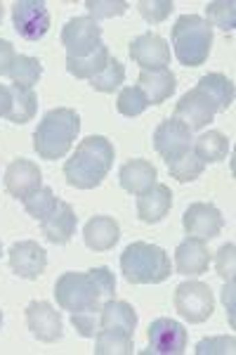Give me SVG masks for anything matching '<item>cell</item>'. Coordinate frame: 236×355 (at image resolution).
<instances>
[{
  "label": "cell",
  "instance_id": "cell-25",
  "mask_svg": "<svg viewBox=\"0 0 236 355\" xmlns=\"http://www.w3.org/2000/svg\"><path fill=\"white\" fill-rule=\"evenodd\" d=\"M199 90H203L217 105V112H227L234 102V83L224 73H206L197 83Z\"/></svg>",
  "mask_w": 236,
  "mask_h": 355
},
{
  "label": "cell",
  "instance_id": "cell-43",
  "mask_svg": "<svg viewBox=\"0 0 236 355\" xmlns=\"http://www.w3.org/2000/svg\"><path fill=\"white\" fill-rule=\"evenodd\" d=\"M0 21H3V3H0Z\"/></svg>",
  "mask_w": 236,
  "mask_h": 355
},
{
  "label": "cell",
  "instance_id": "cell-30",
  "mask_svg": "<svg viewBox=\"0 0 236 355\" xmlns=\"http://www.w3.org/2000/svg\"><path fill=\"white\" fill-rule=\"evenodd\" d=\"M165 164H168V173L175 178L177 182H192V180H197V178H201V173L206 171V164L201 162L192 150Z\"/></svg>",
  "mask_w": 236,
  "mask_h": 355
},
{
  "label": "cell",
  "instance_id": "cell-13",
  "mask_svg": "<svg viewBox=\"0 0 236 355\" xmlns=\"http://www.w3.org/2000/svg\"><path fill=\"white\" fill-rule=\"evenodd\" d=\"M147 339H149V346H152V353L180 355L184 353V348H187V329H184L177 320L158 318L149 324Z\"/></svg>",
  "mask_w": 236,
  "mask_h": 355
},
{
  "label": "cell",
  "instance_id": "cell-29",
  "mask_svg": "<svg viewBox=\"0 0 236 355\" xmlns=\"http://www.w3.org/2000/svg\"><path fill=\"white\" fill-rule=\"evenodd\" d=\"M8 76L12 78L15 85L33 88V85L40 81V76H43V64H40L36 57H31V55H17L15 64H12V69H10Z\"/></svg>",
  "mask_w": 236,
  "mask_h": 355
},
{
  "label": "cell",
  "instance_id": "cell-28",
  "mask_svg": "<svg viewBox=\"0 0 236 355\" xmlns=\"http://www.w3.org/2000/svg\"><path fill=\"white\" fill-rule=\"evenodd\" d=\"M12 88V110L8 114V121L12 123H28L38 112V97L33 88H24V85H10Z\"/></svg>",
  "mask_w": 236,
  "mask_h": 355
},
{
  "label": "cell",
  "instance_id": "cell-10",
  "mask_svg": "<svg viewBox=\"0 0 236 355\" xmlns=\"http://www.w3.org/2000/svg\"><path fill=\"white\" fill-rule=\"evenodd\" d=\"M26 327L31 334L43 343H55L64 334V322H62L60 311L48 301H33L26 306Z\"/></svg>",
  "mask_w": 236,
  "mask_h": 355
},
{
  "label": "cell",
  "instance_id": "cell-3",
  "mask_svg": "<svg viewBox=\"0 0 236 355\" xmlns=\"http://www.w3.org/2000/svg\"><path fill=\"white\" fill-rule=\"evenodd\" d=\"M78 133L80 116L76 114V110L57 107V110H50L40 119L36 133H33V150L45 162L64 159L69 150L73 147V142H76Z\"/></svg>",
  "mask_w": 236,
  "mask_h": 355
},
{
  "label": "cell",
  "instance_id": "cell-22",
  "mask_svg": "<svg viewBox=\"0 0 236 355\" xmlns=\"http://www.w3.org/2000/svg\"><path fill=\"white\" fill-rule=\"evenodd\" d=\"M172 206V192L168 185L163 182H156L152 190H147L145 194H140L137 199V216H140L142 223H158L168 216Z\"/></svg>",
  "mask_w": 236,
  "mask_h": 355
},
{
  "label": "cell",
  "instance_id": "cell-45",
  "mask_svg": "<svg viewBox=\"0 0 236 355\" xmlns=\"http://www.w3.org/2000/svg\"><path fill=\"white\" fill-rule=\"evenodd\" d=\"M0 254H3V244H0Z\"/></svg>",
  "mask_w": 236,
  "mask_h": 355
},
{
  "label": "cell",
  "instance_id": "cell-19",
  "mask_svg": "<svg viewBox=\"0 0 236 355\" xmlns=\"http://www.w3.org/2000/svg\"><path fill=\"white\" fill-rule=\"evenodd\" d=\"M210 266V254H208V246H206L203 239L197 237H187L184 242L177 244L175 249V268L180 275H201L206 272Z\"/></svg>",
  "mask_w": 236,
  "mask_h": 355
},
{
  "label": "cell",
  "instance_id": "cell-6",
  "mask_svg": "<svg viewBox=\"0 0 236 355\" xmlns=\"http://www.w3.org/2000/svg\"><path fill=\"white\" fill-rule=\"evenodd\" d=\"M172 303H175V311L192 324L206 322L215 311V299H212L210 287L203 282H197V279L194 282H182L175 289Z\"/></svg>",
  "mask_w": 236,
  "mask_h": 355
},
{
  "label": "cell",
  "instance_id": "cell-7",
  "mask_svg": "<svg viewBox=\"0 0 236 355\" xmlns=\"http://www.w3.org/2000/svg\"><path fill=\"white\" fill-rule=\"evenodd\" d=\"M62 45L66 48V57H88L102 43V26L88 17H73L62 28Z\"/></svg>",
  "mask_w": 236,
  "mask_h": 355
},
{
  "label": "cell",
  "instance_id": "cell-24",
  "mask_svg": "<svg viewBox=\"0 0 236 355\" xmlns=\"http://www.w3.org/2000/svg\"><path fill=\"white\" fill-rule=\"evenodd\" d=\"M192 152L197 154L203 164H217L227 159L229 154V140L220 130H208V133L199 135L192 145Z\"/></svg>",
  "mask_w": 236,
  "mask_h": 355
},
{
  "label": "cell",
  "instance_id": "cell-14",
  "mask_svg": "<svg viewBox=\"0 0 236 355\" xmlns=\"http://www.w3.org/2000/svg\"><path fill=\"white\" fill-rule=\"evenodd\" d=\"M10 268L24 279H38L48 268V251L33 239H24L10 246Z\"/></svg>",
  "mask_w": 236,
  "mask_h": 355
},
{
  "label": "cell",
  "instance_id": "cell-12",
  "mask_svg": "<svg viewBox=\"0 0 236 355\" xmlns=\"http://www.w3.org/2000/svg\"><path fill=\"white\" fill-rule=\"evenodd\" d=\"M217 114V105L210 100L203 90L192 88L189 93L180 97V102L175 105V114L172 116L180 119L182 123L189 125V130H201L206 128Z\"/></svg>",
  "mask_w": 236,
  "mask_h": 355
},
{
  "label": "cell",
  "instance_id": "cell-44",
  "mask_svg": "<svg viewBox=\"0 0 236 355\" xmlns=\"http://www.w3.org/2000/svg\"><path fill=\"white\" fill-rule=\"evenodd\" d=\"M0 327H3V311H0Z\"/></svg>",
  "mask_w": 236,
  "mask_h": 355
},
{
  "label": "cell",
  "instance_id": "cell-36",
  "mask_svg": "<svg viewBox=\"0 0 236 355\" xmlns=\"http://www.w3.org/2000/svg\"><path fill=\"white\" fill-rule=\"evenodd\" d=\"M85 8H88L92 19L97 21V19H111V17L125 15L130 5L125 0H88Z\"/></svg>",
  "mask_w": 236,
  "mask_h": 355
},
{
  "label": "cell",
  "instance_id": "cell-1",
  "mask_svg": "<svg viewBox=\"0 0 236 355\" xmlns=\"http://www.w3.org/2000/svg\"><path fill=\"white\" fill-rule=\"evenodd\" d=\"M114 294H116V277L107 266L90 268L88 272H64L55 282L57 306L69 313L102 306V299Z\"/></svg>",
  "mask_w": 236,
  "mask_h": 355
},
{
  "label": "cell",
  "instance_id": "cell-15",
  "mask_svg": "<svg viewBox=\"0 0 236 355\" xmlns=\"http://www.w3.org/2000/svg\"><path fill=\"white\" fill-rule=\"evenodd\" d=\"M130 60L142 67V71H152V69H165L170 64V45L156 33H142V36L132 38Z\"/></svg>",
  "mask_w": 236,
  "mask_h": 355
},
{
  "label": "cell",
  "instance_id": "cell-16",
  "mask_svg": "<svg viewBox=\"0 0 236 355\" xmlns=\"http://www.w3.org/2000/svg\"><path fill=\"white\" fill-rule=\"evenodd\" d=\"M40 187H43V173H40L38 164L28 162V159L10 162L8 171H5V190L10 192V197L24 202Z\"/></svg>",
  "mask_w": 236,
  "mask_h": 355
},
{
  "label": "cell",
  "instance_id": "cell-26",
  "mask_svg": "<svg viewBox=\"0 0 236 355\" xmlns=\"http://www.w3.org/2000/svg\"><path fill=\"white\" fill-rule=\"evenodd\" d=\"M132 334L123 329H97L95 334V353L97 355H130L132 353Z\"/></svg>",
  "mask_w": 236,
  "mask_h": 355
},
{
  "label": "cell",
  "instance_id": "cell-8",
  "mask_svg": "<svg viewBox=\"0 0 236 355\" xmlns=\"http://www.w3.org/2000/svg\"><path fill=\"white\" fill-rule=\"evenodd\" d=\"M15 31L24 41H40L50 31V12L43 0H17L12 5Z\"/></svg>",
  "mask_w": 236,
  "mask_h": 355
},
{
  "label": "cell",
  "instance_id": "cell-21",
  "mask_svg": "<svg viewBox=\"0 0 236 355\" xmlns=\"http://www.w3.org/2000/svg\"><path fill=\"white\" fill-rule=\"evenodd\" d=\"M85 246L92 251H109L120 239V225L111 216H95L83 227Z\"/></svg>",
  "mask_w": 236,
  "mask_h": 355
},
{
  "label": "cell",
  "instance_id": "cell-4",
  "mask_svg": "<svg viewBox=\"0 0 236 355\" xmlns=\"http://www.w3.org/2000/svg\"><path fill=\"white\" fill-rule=\"evenodd\" d=\"M120 272L130 284H161L172 275L170 256L156 244L132 242L120 254Z\"/></svg>",
  "mask_w": 236,
  "mask_h": 355
},
{
  "label": "cell",
  "instance_id": "cell-38",
  "mask_svg": "<svg viewBox=\"0 0 236 355\" xmlns=\"http://www.w3.org/2000/svg\"><path fill=\"white\" fill-rule=\"evenodd\" d=\"M234 244H224L220 251H217V259H215V268L217 275L222 279H234L236 272V254H234Z\"/></svg>",
  "mask_w": 236,
  "mask_h": 355
},
{
  "label": "cell",
  "instance_id": "cell-32",
  "mask_svg": "<svg viewBox=\"0 0 236 355\" xmlns=\"http://www.w3.org/2000/svg\"><path fill=\"white\" fill-rule=\"evenodd\" d=\"M123 81H125V67L120 64L116 57H109L107 67L95 78H90V85L97 93H114L116 88H120Z\"/></svg>",
  "mask_w": 236,
  "mask_h": 355
},
{
  "label": "cell",
  "instance_id": "cell-35",
  "mask_svg": "<svg viewBox=\"0 0 236 355\" xmlns=\"http://www.w3.org/2000/svg\"><path fill=\"white\" fill-rule=\"evenodd\" d=\"M100 311L102 306H92L85 308V311L71 313V324L76 327V331L83 339H95L97 329H100Z\"/></svg>",
  "mask_w": 236,
  "mask_h": 355
},
{
  "label": "cell",
  "instance_id": "cell-42",
  "mask_svg": "<svg viewBox=\"0 0 236 355\" xmlns=\"http://www.w3.org/2000/svg\"><path fill=\"white\" fill-rule=\"evenodd\" d=\"M10 110H12V88L0 83V116L8 119Z\"/></svg>",
  "mask_w": 236,
  "mask_h": 355
},
{
  "label": "cell",
  "instance_id": "cell-41",
  "mask_svg": "<svg viewBox=\"0 0 236 355\" xmlns=\"http://www.w3.org/2000/svg\"><path fill=\"white\" fill-rule=\"evenodd\" d=\"M222 301H224V306H227V311H229V324L234 327V279H227V284H224Z\"/></svg>",
  "mask_w": 236,
  "mask_h": 355
},
{
  "label": "cell",
  "instance_id": "cell-5",
  "mask_svg": "<svg viewBox=\"0 0 236 355\" xmlns=\"http://www.w3.org/2000/svg\"><path fill=\"white\" fill-rule=\"evenodd\" d=\"M172 50L182 67L206 64L212 48V28L199 15H182L170 31Z\"/></svg>",
  "mask_w": 236,
  "mask_h": 355
},
{
  "label": "cell",
  "instance_id": "cell-33",
  "mask_svg": "<svg viewBox=\"0 0 236 355\" xmlns=\"http://www.w3.org/2000/svg\"><path fill=\"white\" fill-rule=\"evenodd\" d=\"M147 107H149V100L137 85H128V88H123L118 93L116 110L123 114V116L135 119V116H140L142 112H147Z\"/></svg>",
  "mask_w": 236,
  "mask_h": 355
},
{
  "label": "cell",
  "instance_id": "cell-34",
  "mask_svg": "<svg viewBox=\"0 0 236 355\" xmlns=\"http://www.w3.org/2000/svg\"><path fill=\"white\" fill-rule=\"evenodd\" d=\"M57 202H60V199L55 197L53 187H40V190L33 192L31 197L24 199V209H26V214L33 216L36 220H43L45 216L57 206Z\"/></svg>",
  "mask_w": 236,
  "mask_h": 355
},
{
  "label": "cell",
  "instance_id": "cell-23",
  "mask_svg": "<svg viewBox=\"0 0 236 355\" xmlns=\"http://www.w3.org/2000/svg\"><path fill=\"white\" fill-rule=\"evenodd\" d=\"M137 327V313L130 303L109 299L107 303H102L100 311V329H123L135 334Z\"/></svg>",
  "mask_w": 236,
  "mask_h": 355
},
{
  "label": "cell",
  "instance_id": "cell-40",
  "mask_svg": "<svg viewBox=\"0 0 236 355\" xmlns=\"http://www.w3.org/2000/svg\"><path fill=\"white\" fill-rule=\"evenodd\" d=\"M15 57H17L15 45L0 38V76H8L10 69H12V64H15Z\"/></svg>",
  "mask_w": 236,
  "mask_h": 355
},
{
  "label": "cell",
  "instance_id": "cell-9",
  "mask_svg": "<svg viewBox=\"0 0 236 355\" xmlns=\"http://www.w3.org/2000/svg\"><path fill=\"white\" fill-rule=\"evenodd\" d=\"M192 130H189L187 123H182L180 119H165V121L158 123V128L154 130V150H156L165 162H172V159L182 157L192 150L194 145Z\"/></svg>",
  "mask_w": 236,
  "mask_h": 355
},
{
  "label": "cell",
  "instance_id": "cell-11",
  "mask_svg": "<svg viewBox=\"0 0 236 355\" xmlns=\"http://www.w3.org/2000/svg\"><path fill=\"white\" fill-rule=\"evenodd\" d=\"M182 225L187 230L189 237H197V239H208L217 237L224 227V218L220 214L215 204H208V202H197L192 204L182 216Z\"/></svg>",
  "mask_w": 236,
  "mask_h": 355
},
{
  "label": "cell",
  "instance_id": "cell-2",
  "mask_svg": "<svg viewBox=\"0 0 236 355\" xmlns=\"http://www.w3.org/2000/svg\"><path fill=\"white\" fill-rule=\"evenodd\" d=\"M116 159L114 145L105 135H90L76 145V152L64 164L66 182L76 190H95L105 182Z\"/></svg>",
  "mask_w": 236,
  "mask_h": 355
},
{
  "label": "cell",
  "instance_id": "cell-27",
  "mask_svg": "<svg viewBox=\"0 0 236 355\" xmlns=\"http://www.w3.org/2000/svg\"><path fill=\"white\" fill-rule=\"evenodd\" d=\"M109 48L107 45H100V48L95 50L92 55L88 57H66V69H69V73L71 76H76V78H95L97 73L102 71V69L107 67V62H109Z\"/></svg>",
  "mask_w": 236,
  "mask_h": 355
},
{
  "label": "cell",
  "instance_id": "cell-37",
  "mask_svg": "<svg viewBox=\"0 0 236 355\" xmlns=\"http://www.w3.org/2000/svg\"><path fill=\"white\" fill-rule=\"evenodd\" d=\"M137 10H140V15L145 17L149 24H161L172 12V0H140Z\"/></svg>",
  "mask_w": 236,
  "mask_h": 355
},
{
  "label": "cell",
  "instance_id": "cell-31",
  "mask_svg": "<svg viewBox=\"0 0 236 355\" xmlns=\"http://www.w3.org/2000/svg\"><path fill=\"white\" fill-rule=\"evenodd\" d=\"M206 21L222 31H234L236 26V3L234 0H212L206 5Z\"/></svg>",
  "mask_w": 236,
  "mask_h": 355
},
{
  "label": "cell",
  "instance_id": "cell-18",
  "mask_svg": "<svg viewBox=\"0 0 236 355\" xmlns=\"http://www.w3.org/2000/svg\"><path fill=\"white\" fill-rule=\"evenodd\" d=\"M156 178H158V171L156 166L147 159H130L120 166L118 171V182L125 192L130 194H145L147 190H152L156 185Z\"/></svg>",
  "mask_w": 236,
  "mask_h": 355
},
{
  "label": "cell",
  "instance_id": "cell-39",
  "mask_svg": "<svg viewBox=\"0 0 236 355\" xmlns=\"http://www.w3.org/2000/svg\"><path fill=\"white\" fill-rule=\"evenodd\" d=\"M236 351V341L234 336H215V339H203L199 341L197 355L206 353H234Z\"/></svg>",
  "mask_w": 236,
  "mask_h": 355
},
{
  "label": "cell",
  "instance_id": "cell-17",
  "mask_svg": "<svg viewBox=\"0 0 236 355\" xmlns=\"http://www.w3.org/2000/svg\"><path fill=\"white\" fill-rule=\"evenodd\" d=\"M78 216L69 202H57V206L40 220V232L53 244H66L76 234Z\"/></svg>",
  "mask_w": 236,
  "mask_h": 355
},
{
  "label": "cell",
  "instance_id": "cell-20",
  "mask_svg": "<svg viewBox=\"0 0 236 355\" xmlns=\"http://www.w3.org/2000/svg\"><path fill=\"white\" fill-rule=\"evenodd\" d=\"M137 88L145 93L149 105H163V102L175 93L177 78L168 67L152 69V71H140V76H137Z\"/></svg>",
  "mask_w": 236,
  "mask_h": 355
}]
</instances>
